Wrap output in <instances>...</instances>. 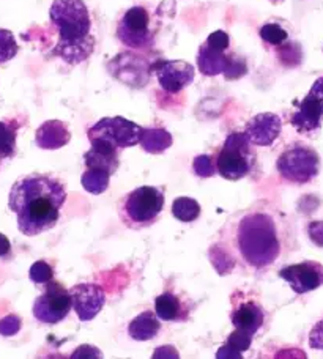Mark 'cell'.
<instances>
[{"instance_id": "31", "label": "cell", "mask_w": 323, "mask_h": 359, "mask_svg": "<svg viewBox=\"0 0 323 359\" xmlns=\"http://www.w3.org/2000/svg\"><path fill=\"white\" fill-rule=\"evenodd\" d=\"M22 320L16 313H10L4 318H0V336L4 337H13L21 331Z\"/></svg>"}, {"instance_id": "25", "label": "cell", "mask_w": 323, "mask_h": 359, "mask_svg": "<svg viewBox=\"0 0 323 359\" xmlns=\"http://www.w3.org/2000/svg\"><path fill=\"white\" fill-rule=\"evenodd\" d=\"M251 342H253V336L244 331L235 330L229 336L228 344L219 351H234V358H240L242 351H246L251 347Z\"/></svg>"}, {"instance_id": "30", "label": "cell", "mask_w": 323, "mask_h": 359, "mask_svg": "<svg viewBox=\"0 0 323 359\" xmlns=\"http://www.w3.org/2000/svg\"><path fill=\"white\" fill-rule=\"evenodd\" d=\"M246 73H248V67H246V62H244V59H242V57H238V55L230 54L229 65L224 72V78L229 79V81H234V79L243 78V76Z\"/></svg>"}, {"instance_id": "18", "label": "cell", "mask_w": 323, "mask_h": 359, "mask_svg": "<svg viewBox=\"0 0 323 359\" xmlns=\"http://www.w3.org/2000/svg\"><path fill=\"white\" fill-rule=\"evenodd\" d=\"M71 140L67 123L60 120H48L35 133V142L41 150H59Z\"/></svg>"}, {"instance_id": "32", "label": "cell", "mask_w": 323, "mask_h": 359, "mask_svg": "<svg viewBox=\"0 0 323 359\" xmlns=\"http://www.w3.org/2000/svg\"><path fill=\"white\" fill-rule=\"evenodd\" d=\"M205 43L213 49L224 50V53H225V50H228L229 46H230V38L224 30H216V32H213V34L209 38H206Z\"/></svg>"}, {"instance_id": "23", "label": "cell", "mask_w": 323, "mask_h": 359, "mask_svg": "<svg viewBox=\"0 0 323 359\" xmlns=\"http://www.w3.org/2000/svg\"><path fill=\"white\" fill-rule=\"evenodd\" d=\"M112 174H109L105 169L98 168H87L81 177L82 188L93 196H100L106 192L109 188V182H111Z\"/></svg>"}, {"instance_id": "4", "label": "cell", "mask_w": 323, "mask_h": 359, "mask_svg": "<svg viewBox=\"0 0 323 359\" xmlns=\"http://www.w3.org/2000/svg\"><path fill=\"white\" fill-rule=\"evenodd\" d=\"M164 189L157 186H139V188L120 197L117 211L125 227L140 230L153 226L164 210Z\"/></svg>"}, {"instance_id": "8", "label": "cell", "mask_w": 323, "mask_h": 359, "mask_svg": "<svg viewBox=\"0 0 323 359\" xmlns=\"http://www.w3.org/2000/svg\"><path fill=\"white\" fill-rule=\"evenodd\" d=\"M73 307L70 290H67L60 282L49 280L44 284V288L40 297L34 303V317L40 323L44 325H57L67 316Z\"/></svg>"}, {"instance_id": "12", "label": "cell", "mask_w": 323, "mask_h": 359, "mask_svg": "<svg viewBox=\"0 0 323 359\" xmlns=\"http://www.w3.org/2000/svg\"><path fill=\"white\" fill-rule=\"evenodd\" d=\"M277 274L298 294L317 290L323 285V265L314 260L282 266Z\"/></svg>"}, {"instance_id": "10", "label": "cell", "mask_w": 323, "mask_h": 359, "mask_svg": "<svg viewBox=\"0 0 323 359\" xmlns=\"http://www.w3.org/2000/svg\"><path fill=\"white\" fill-rule=\"evenodd\" d=\"M296 111L290 117L292 125L300 134H311L320 130L323 121V78L314 82L309 93L300 102H295Z\"/></svg>"}, {"instance_id": "15", "label": "cell", "mask_w": 323, "mask_h": 359, "mask_svg": "<svg viewBox=\"0 0 323 359\" xmlns=\"http://www.w3.org/2000/svg\"><path fill=\"white\" fill-rule=\"evenodd\" d=\"M282 131V121L281 117L271 112L257 114L256 117L251 118L246 128H244V134L246 137L257 147H270L275 144V140L279 137Z\"/></svg>"}, {"instance_id": "22", "label": "cell", "mask_w": 323, "mask_h": 359, "mask_svg": "<svg viewBox=\"0 0 323 359\" xmlns=\"http://www.w3.org/2000/svg\"><path fill=\"white\" fill-rule=\"evenodd\" d=\"M19 125L16 120L0 121V161L16 155V137Z\"/></svg>"}, {"instance_id": "5", "label": "cell", "mask_w": 323, "mask_h": 359, "mask_svg": "<svg viewBox=\"0 0 323 359\" xmlns=\"http://www.w3.org/2000/svg\"><path fill=\"white\" fill-rule=\"evenodd\" d=\"M216 172L225 180L237 182L257 170V153L254 144L244 133H232L225 137L215 158Z\"/></svg>"}, {"instance_id": "19", "label": "cell", "mask_w": 323, "mask_h": 359, "mask_svg": "<svg viewBox=\"0 0 323 359\" xmlns=\"http://www.w3.org/2000/svg\"><path fill=\"white\" fill-rule=\"evenodd\" d=\"M230 54H225L224 50H218L210 48L209 44L204 43L199 48L197 53V67L199 72L204 76H218L224 74L225 68L229 65Z\"/></svg>"}, {"instance_id": "3", "label": "cell", "mask_w": 323, "mask_h": 359, "mask_svg": "<svg viewBox=\"0 0 323 359\" xmlns=\"http://www.w3.org/2000/svg\"><path fill=\"white\" fill-rule=\"evenodd\" d=\"M51 22L59 30V43L53 54L68 65H79L92 55L95 36L92 19L82 0H54L49 10Z\"/></svg>"}, {"instance_id": "2", "label": "cell", "mask_w": 323, "mask_h": 359, "mask_svg": "<svg viewBox=\"0 0 323 359\" xmlns=\"http://www.w3.org/2000/svg\"><path fill=\"white\" fill-rule=\"evenodd\" d=\"M67 202L65 184L51 175H27L11 186L8 208L16 215L19 232L37 236L54 229Z\"/></svg>"}, {"instance_id": "9", "label": "cell", "mask_w": 323, "mask_h": 359, "mask_svg": "<svg viewBox=\"0 0 323 359\" xmlns=\"http://www.w3.org/2000/svg\"><path fill=\"white\" fill-rule=\"evenodd\" d=\"M142 130H144V128L140 125L134 123V121H129L124 117H106L96 121L92 128H88L87 137L88 140H107V142L119 147L120 150H124L140 142Z\"/></svg>"}, {"instance_id": "35", "label": "cell", "mask_w": 323, "mask_h": 359, "mask_svg": "<svg viewBox=\"0 0 323 359\" xmlns=\"http://www.w3.org/2000/svg\"><path fill=\"white\" fill-rule=\"evenodd\" d=\"M11 252V243L4 233H0V259L6 257Z\"/></svg>"}, {"instance_id": "7", "label": "cell", "mask_w": 323, "mask_h": 359, "mask_svg": "<svg viewBox=\"0 0 323 359\" xmlns=\"http://www.w3.org/2000/svg\"><path fill=\"white\" fill-rule=\"evenodd\" d=\"M117 38L131 49H147L153 46L154 30L150 13L144 6H131L117 24Z\"/></svg>"}, {"instance_id": "27", "label": "cell", "mask_w": 323, "mask_h": 359, "mask_svg": "<svg viewBox=\"0 0 323 359\" xmlns=\"http://www.w3.org/2000/svg\"><path fill=\"white\" fill-rule=\"evenodd\" d=\"M19 50L16 38L13 32L6 29H0V63H6L15 59Z\"/></svg>"}, {"instance_id": "29", "label": "cell", "mask_w": 323, "mask_h": 359, "mask_svg": "<svg viewBox=\"0 0 323 359\" xmlns=\"http://www.w3.org/2000/svg\"><path fill=\"white\" fill-rule=\"evenodd\" d=\"M192 172L200 178H210L216 172V161L210 155H199L192 161Z\"/></svg>"}, {"instance_id": "13", "label": "cell", "mask_w": 323, "mask_h": 359, "mask_svg": "<svg viewBox=\"0 0 323 359\" xmlns=\"http://www.w3.org/2000/svg\"><path fill=\"white\" fill-rule=\"evenodd\" d=\"M73 309L81 322H90L103 311L106 304V293L100 285L82 282L70 288Z\"/></svg>"}, {"instance_id": "1", "label": "cell", "mask_w": 323, "mask_h": 359, "mask_svg": "<svg viewBox=\"0 0 323 359\" xmlns=\"http://www.w3.org/2000/svg\"><path fill=\"white\" fill-rule=\"evenodd\" d=\"M295 248L292 217L275 203L257 201L229 216L213 238L209 259L221 276H263L281 266Z\"/></svg>"}, {"instance_id": "14", "label": "cell", "mask_w": 323, "mask_h": 359, "mask_svg": "<svg viewBox=\"0 0 323 359\" xmlns=\"http://www.w3.org/2000/svg\"><path fill=\"white\" fill-rule=\"evenodd\" d=\"M152 69L167 93H180L194 81V67L183 60H161Z\"/></svg>"}, {"instance_id": "24", "label": "cell", "mask_w": 323, "mask_h": 359, "mask_svg": "<svg viewBox=\"0 0 323 359\" xmlns=\"http://www.w3.org/2000/svg\"><path fill=\"white\" fill-rule=\"evenodd\" d=\"M172 215L182 222H194L200 216V205L191 197H178L172 203Z\"/></svg>"}, {"instance_id": "11", "label": "cell", "mask_w": 323, "mask_h": 359, "mask_svg": "<svg viewBox=\"0 0 323 359\" xmlns=\"http://www.w3.org/2000/svg\"><path fill=\"white\" fill-rule=\"evenodd\" d=\"M267 311L257 299L249 298L246 293L237 292L232 294V312L230 322L235 330L256 336L267 323Z\"/></svg>"}, {"instance_id": "21", "label": "cell", "mask_w": 323, "mask_h": 359, "mask_svg": "<svg viewBox=\"0 0 323 359\" xmlns=\"http://www.w3.org/2000/svg\"><path fill=\"white\" fill-rule=\"evenodd\" d=\"M172 142H173L172 134L169 131L163 130V128H144V130H142L139 145L147 153L159 155V153H163L169 149Z\"/></svg>"}, {"instance_id": "34", "label": "cell", "mask_w": 323, "mask_h": 359, "mask_svg": "<svg viewBox=\"0 0 323 359\" xmlns=\"http://www.w3.org/2000/svg\"><path fill=\"white\" fill-rule=\"evenodd\" d=\"M308 235L315 246L323 248V221L309 222Z\"/></svg>"}, {"instance_id": "6", "label": "cell", "mask_w": 323, "mask_h": 359, "mask_svg": "<svg viewBox=\"0 0 323 359\" xmlns=\"http://www.w3.org/2000/svg\"><path fill=\"white\" fill-rule=\"evenodd\" d=\"M276 170L289 183H311L320 172V156L312 147L294 142L287 145L277 158Z\"/></svg>"}, {"instance_id": "33", "label": "cell", "mask_w": 323, "mask_h": 359, "mask_svg": "<svg viewBox=\"0 0 323 359\" xmlns=\"http://www.w3.org/2000/svg\"><path fill=\"white\" fill-rule=\"evenodd\" d=\"M309 347L323 351V318L315 323L311 332H309Z\"/></svg>"}, {"instance_id": "36", "label": "cell", "mask_w": 323, "mask_h": 359, "mask_svg": "<svg viewBox=\"0 0 323 359\" xmlns=\"http://www.w3.org/2000/svg\"><path fill=\"white\" fill-rule=\"evenodd\" d=\"M273 2H277V0H273Z\"/></svg>"}, {"instance_id": "28", "label": "cell", "mask_w": 323, "mask_h": 359, "mask_svg": "<svg viewBox=\"0 0 323 359\" xmlns=\"http://www.w3.org/2000/svg\"><path fill=\"white\" fill-rule=\"evenodd\" d=\"M29 276L32 282H35L38 285H44L48 284L49 280L54 279V269L49 264H46V262L40 260V262H35V264L30 266Z\"/></svg>"}, {"instance_id": "17", "label": "cell", "mask_w": 323, "mask_h": 359, "mask_svg": "<svg viewBox=\"0 0 323 359\" xmlns=\"http://www.w3.org/2000/svg\"><path fill=\"white\" fill-rule=\"evenodd\" d=\"M119 151V147L107 142V140L92 139L90 140V150L84 155V164H86V168L105 169L114 175L120 165Z\"/></svg>"}, {"instance_id": "16", "label": "cell", "mask_w": 323, "mask_h": 359, "mask_svg": "<svg viewBox=\"0 0 323 359\" xmlns=\"http://www.w3.org/2000/svg\"><path fill=\"white\" fill-rule=\"evenodd\" d=\"M194 311V303L183 293L166 290L154 299V312L163 322H188Z\"/></svg>"}, {"instance_id": "20", "label": "cell", "mask_w": 323, "mask_h": 359, "mask_svg": "<svg viewBox=\"0 0 323 359\" xmlns=\"http://www.w3.org/2000/svg\"><path fill=\"white\" fill-rule=\"evenodd\" d=\"M159 317L157 316V312L152 311H145L139 313L131 323L128 326V334L134 341L139 342H147V341H153L154 337L159 334L161 331V322Z\"/></svg>"}, {"instance_id": "26", "label": "cell", "mask_w": 323, "mask_h": 359, "mask_svg": "<svg viewBox=\"0 0 323 359\" xmlns=\"http://www.w3.org/2000/svg\"><path fill=\"white\" fill-rule=\"evenodd\" d=\"M261 38L265 41L271 44V46H282L284 43L287 41L289 34L286 32V29H282L279 24L275 22H268L261 27Z\"/></svg>"}]
</instances>
